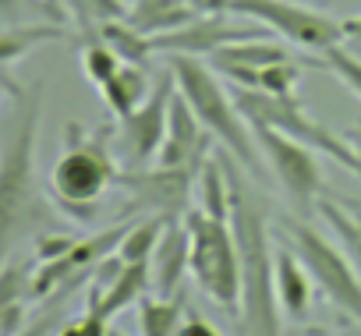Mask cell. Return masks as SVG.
<instances>
[{"mask_svg": "<svg viewBox=\"0 0 361 336\" xmlns=\"http://www.w3.org/2000/svg\"><path fill=\"white\" fill-rule=\"evenodd\" d=\"M18 89H22V85H18V82H11V78L4 75V68H0V92H11V96H15Z\"/></svg>", "mask_w": 361, "mask_h": 336, "instance_id": "37", "label": "cell"}, {"mask_svg": "<svg viewBox=\"0 0 361 336\" xmlns=\"http://www.w3.org/2000/svg\"><path fill=\"white\" fill-rule=\"evenodd\" d=\"M188 269H192V230H188L185 216H170L156 241V251L149 259L152 294H177Z\"/></svg>", "mask_w": 361, "mask_h": 336, "instance_id": "13", "label": "cell"}, {"mask_svg": "<svg viewBox=\"0 0 361 336\" xmlns=\"http://www.w3.org/2000/svg\"><path fill=\"white\" fill-rule=\"evenodd\" d=\"M213 131L195 117L192 103L185 99V92H173L170 99V120H166V138L156 152V166H170V170H192L199 174L202 163L209 159V149H213Z\"/></svg>", "mask_w": 361, "mask_h": 336, "instance_id": "10", "label": "cell"}, {"mask_svg": "<svg viewBox=\"0 0 361 336\" xmlns=\"http://www.w3.org/2000/svg\"><path fill=\"white\" fill-rule=\"evenodd\" d=\"M106 336H128V332H121V329H114V325H110V332H106Z\"/></svg>", "mask_w": 361, "mask_h": 336, "instance_id": "39", "label": "cell"}, {"mask_svg": "<svg viewBox=\"0 0 361 336\" xmlns=\"http://www.w3.org/2000/svg\"><path fill=\"white\" fill-rule=\"evenodd\" d=\"M252 36H269V29H238L224 15H199L188 25H180L163 36H149L152 54H188V57H213L220 46L252 39Z\"/></svg>", "mask_w": 361, "mask_h": 336, "instance_id": "12", "label": "cell"}, {"mask_svg": "<svg viewBox=\"0 0 361 336\" xmlns=\"http://www.w3.org/2000/svg\"><path fill=\"white\" fill-rule=\"evenodd\" d=\"M287 61V50L280 43H269V36H252V39H238V43H227L213 54V68H269V64H280Z\"/></svg>", "mask_w": 361, "mask_h": 336, "instance_id": "20", "label": "cell"}, {"mask_svg": "<svg viewBox=\"0 0 361 336\" xmlns=\"http://www.w3.org/2000/svg\"><path fill=\"white\" fill-rule=\"evenodd\" d=\"M315 213L336 234V244L343 248V255L350 259V266L361 276V206L340 202V199H329V195H319L315 199Z\"/></svg>", "mask_w": 361, "mask_h": 336, "instance_id": "16", "label": "cell"}, {"mask_svg": "<svg viewBox=\"0 0 361 336\" xmlns=\"http://www.w3.org/2000/svg\"><path fill=\"white\" fill-rule=\"evenodd\" d=\"M199 174L192 170H170V166H156V170H121L117 185L131 192L128 209H149L159 216H185L192 209V181Z\"/></svg>", "mask_w": 361, "mask_h": 336, "instance_id": "11", "label": "cell"}, {"mask_svg": "<svg viewBox=\"0 0 361 336\" xmlns=\"http://www.w3.org/2000/svg\"><path fill=\"white\" fill-rule=\"evenodd\" d=\"M298 82H301V64H294L290 57L259 71V89L269 92V96H294Z\"/></svg>", "mask_w": 361, "mask_h": 336, "instance_id": "26", "label": "cell"}, {"mask_svg": "<svg viewBox=\"0 0 361 336\" xmlns=\"http://www.w3.org/2000/svg\"><path fill=\"white\" fill-rule=\"evenodd\" d=\"M298 336H326L322 329H308V332H298Z\"/></svg>", "mask_w": 361, "mask_h": 336, "instance_id": "38", "label": "cell"}, {"mask_svg": "<svg viewBox=\"0 0 361 336\" xmlns=\"http://www.w3.org/2000/svg\"><path fill=\"white\" fill-rule=\"evenodd\" d=\"M166 220H170V216H159V213H152V216H145V220H135L131 230L124 234L117 255H121L124 262H149L152 251H156V241H159V234H163V227H166Z\"/></svg>", "mask_w": 361, "mask_h": 336, "instance_id": "23", "label": "cell"}, {"mask_svg": "<svg viewBox=\"0 0 361 336\" xmlns=\"http://www.w3.org/2000/svg\"><path fill=\"white\" fill-rule=\"evenodd\" d=\"M188 311L185 294H163V297H138V332L142 336H177V325Z\"/></svg>", "mask_w": 361, "mask_h": 336, "instance_id": "18", "label": "cell"}, {"mask_svg": "<svg viewBox=\"0 0 361 336\" xmlns=\"http://www.w3.org/2000/svg\"><path fill=\"white\" fill-rule=\"evenodd\" d=\"M220 163L231 185V230L241 266V315H238L241 336H283L269 216L245 178V166L234 156H220Z\"/></svg>", "mask_w": 361, "mask_h": 336, "instance_id": "1", "label": "cell"}, {"mask_svg": "<svg viewBox=\"0 0 361 336\" xmlns=\"http://www.w3.org/2000/svg\"><path fill=\"white\" fill-rule=\"evenodd\" d=\"M343 142H347V145H350V152L361 159V120H357V124H354V127L343 135Z\"/></svg>", "mask_w": 361, "mask_h": 336, "instance_id": "35", "label": "cell"}, {"mask_svg": "<svg viewBox=\"0 0 361 336\" xmlns=\"http://www.w3.org/2000/svg\"><path fill=\"white\" fill-rule=\"evenodd\" d=\"M166 64L177 78V89L185 92L195 117L213 131V138L224 145V152H231L245 170L262 178V152L252 135V124L241 117L231 89L216 78V71L209 64H202V57H188V54H166Z\"/></svg>", "mask_w": 361, "mask_h": 336, "instance_id": "4", "label": "cell"}, {"mask_svg": "<svg viewBox=\"0 0 361 336\" xmlns=\"http://www.w3.org/2000/svg\"><path fill=\"white\" fill-rule=\"evenodd\" d=\"M43 117V85L15 92V124L0 145V266L11 251L50 223V206L36 181V138Z\"/></svg>", "mask_w": 361, "mask_h": 336, "instance_id": "2", "label": "cell"}, {"mask_svg": "<svg viewBox=\"0 0 361 336\" xmlns=\"http://www.w3.org/2000/svg\"><path fill=\"white\" fill-rule=\"evenodd\" d=\"M39 4H43V8H54V0H39ZM54 11H57V8H54Z\"/></svg>", "mask_w": 361, "mask_h": 336, "instance_id": "40", "label": "cell"}, {"mask_svg": "<svg viewBox=\"0 0 361 336\" xmlns=\"http://www.w3.org/2000/svg\"><path fill=\"white\" fill-rule=\"evenodd\" d=\"M96 36L124 61V64H149V57H152V43H149V36H142L128 18H114V22H106V25H99L96 29Z\"/></svg>", "mask_w": 361, "mask_h": 336, "instance_id": "22", "label": "cell"}, {"mask_svg": "<svg viewBox=\"0 0 361 336\" xmlns=\"http://www.w3.org/2000/svg\"><path fill=\"white\" fill-rule=\"evenodd\" d=\"M177 336H220L216 329H213V322L206 318V315H199V311H185V318H180V325H177Z\"/></svg>", "mask_w": 361, "mask_h": 336, "instance_id": "30", "label": "cell"}, {"mask_svg": "<svg viewBox=\"0 0 361 336\" xmlns=\"http://www.w3.org/2000/svg\"><path fill=\"white\" fill-rule=\"evenodd\" d=\"M128 4H131V0H128Z\"/></svg>", "mask_w": 361, "mask_h": 336, "instance_id": "42", "label": "cell"}, {"mask_svg": "<svg viewBox=\"0 0 361 336\" xmlns=\"http://www.w3.org/2000/svg\"><path fill=\"white\" fill-rule=\"evenodd\" d=\"M25 329V301H15L0 311V336H15Z\"/></svg>", "mask_w": 361, "mask_h": 336, "instance_id": "31", "label": "cell"}, {"mask_svg": "<svg viewBox=\"0 0 361 336\" xmlns=\"http://www.w3.org/2000/svg\"><path fill=\"white\" fill-rule=\"evenodd\" d=\"M322 64H326L354 96H361V57H354L350 50H343V46L336 43V46H329V50L322 54Z\"/></svg>", "mask_w": 361, "mask_h": 336, "instance_id": "28", "label": "cell"}, {"mask_svg": "<svg viewBox=\"0 0 361 336\" xmlns=\"http://www.w3.org/2000/svg\"><path fill=\"white\" fill-rule=\"evenodd\" d=\"M231 11L245 15L252 22H262L269 32L283 36L287 43H294L301 50L326 54L329 46H336L343 39V29L336 18L301 4V0H234Z\"/></svg>", "mask_w": 361, "mask_h": 336, "instance_id": "7", "label": "cell"}, {"mask_svg": "<svg viewBox=\"0 0 361 336\" xmlns=\"http://www.w3.org/2000/svg\"><path fill=\"white\" fill-rule=\"evenodd\" d=\"M195 185H199V209L216 220H231V185H227V170H224L220 156L209 152Z\"/></svg>", "mask_w": 361, "mask_h": 336, "instance_id": "21", "label": "cell"}, {"mask_svg": "<svg viewBox=\"0 0 361 336\" xmlns=\"http://www.w3.org/2000/svg\"><path fill=\"white\" fill-rule=\"evenodd\" d=\"M121 64H124V61H121V57H117V54H114L99 36L82 50V75H85L96 89H99V85H106V82L117 75V68H121Z\"/></svg>", "mask_w": 361, "mask_h": 336, "instance_id": "25", "label": "cell"}, {"mask_svg": "<svg viewBox=\"0 0 361 336\" xmlns=\"http://www.w3.org/2000/svg\"><path fill=\"white\" fill-rule=\"evenodd\" d=\"M110 138H114L110 124L96 131H85L78 120L64 124V152L50 170L47 192L54 206L75 223H92L99 216L103 195L121 178L110 156Z\"/></svg>", "mask_w": 361, "mask_h": 336, "instance_id": "3", "label": "cell"}, {"mask_svg": "<svg viewBox=\"0 0 361 336\" xmlns=\"http://www.w3.org/2000/svg\"><path fill=\"white\" fill-rule=\"evenodd\" d=\"M145 68H149V64H121L117 75H114L106 85H99V96H103L106 110H110L117 120H124L135 106L145 103V96H149V89H152Z\"/></svg>", "mask_w": 361, "mask_h": 336, "instance_id": "17", "label": "cell"}, {"mask_svg": "<svg viewBox=\"0 0 361 336\" xmlns=\"http://www.w3.org/2000/svg\"><path fill=\"white\" fill-rule=\"evenodd\" d=\"M252 135L259 142L262 159L276 174L283 195L294 202V209H315V199L322 192V170H319L315 149L305 145L301 138L276 131V127H266V124H252Z\"/></svg>", "mask_w": 361, "mask_h": 336, "instance_id": "8", "label": "cell"}, {"mask_svg": "<svg viewBox=\"0 0 361 336\" xmlns=\"http://www.w3.org/2000/svg\"><path fill=\"white\" fill-rule=\"evenodd\" d=\"M75 244H78V237H71V234H39L32 251H36V262H54V259L71 255Z\"/></svg>", "mask_w": 361, "mask_h": 336, "instance_id": "29", "label": "cell"}, {"mask_svg": "<svg viewBox=\"0 0 361 336\" xmlns=\"http://www.w3.org/2000/svg\"><path fill=\"white\" fill-rule=\"evenodd\" d=\"M273 262H276V297L280 308L290 322H305L308 308H312V276L305 269V262L298 259V251L290 244H276L273 248Z\"/></svg>", "mask_w": 361, "mask_h": 336, "instance_id": "14", "label": "cell"}, {"mask_svg": "<svg viewBox=\"0 0 361 336\" xmlns=\"http://www.w3.org/2000/svg\"><path fill=\"white\" fill-rule=\"evenodd\" d=\"M54 322H57V315H43V318L29 322L22 332H15V336H50L54 332Z\"/></svg>", "mask_w": 361, "mask_h": 336, "instance_id": "33", "label": "cell"}, {"mask_svg": "<svg viewBox=\"0 0 361 336\" xmlns=\"http://www.w3.org/2000/svg\"><path fill=\"white\" fill-rule=\"evenodd\" d=\"M71 11L82 25H106L114 18H128V0H71Z\"/></svg>", "mask_w": 361, "mask_h": 336, "instance_id": "27", "label": "cell"}, {"mask_svg": "<svg viewBox=\"0 0 361 336\" xmlns=\"http://www.w3.org/2000/svg\"><path fill=\"white\" fill-rule=\"evenodd\" d=\"M177 92V78L166 64V71L156 75L149 96L142 106H135L121 124H117V138H121V152L131 159V166H142L149 159H156L163 138H166V120H170V99Z\"/></svg>", "mask_w": 361, "mask_h": 336, "instance_id": "9", "label": "cell"}, {"mask_svg": "<svg viewBox=\"0 0 361 336\" xmlns=\"http://www.w3.org/2000/svg\"><path fill=\"white\" fill-rule=\"evenodd\" d=\"M185 223L192 230V280L195 287L224 308L234 322L241 315V266H238V244L231 220H216L192 206L185 213Z\"/></svg>", "mask_w": 361, "mask_h": 336, "instance_id": "5", "label": "cell"}, {"mask_svg": "<svg viewBox=\"0 0 361 336\" xmlns=\"http://www.w3.org/2000/svg\"><path fill=\"white\" fill-rule=\"evenodd\" d=\"M18 11H22V0H0V18H8V22H11Z\"/></svg>", "mask_w": 361, "mask_h": 336, "instance_id": "36", "label": "cell"}, {"mask_svg": "<svg viewBox=\"0 0 361 336\" xmlns=\"http://www.w3.org/2000/svg\"><path fill=\"white\" fill-rule=\"evenodd\" d=\"M32 262H4L0 266V311L15 301H32Z\"/></svg>", "mask_w": 361, "mask_h": 336, "instance_id": "24", "label": "cell"}, {"mask_svg": "<svg viewBox=\"0 0 361 336\" xmlns=\"http://www.w3.org/2000/svg\"><path fill=\"white\" fill-rule=\"evenodd\" d=\"M290 336H298V332H290Z\"/></svg>", "mask_w": 361, "mask_h": 336, "instance_id": "41", "label": "cell"}, {"mask_svg": "<svg viewBox=\"0 0 361 336\" xmlns=\"http://www.w3.org/2000/svg\"><path fill=\"white\" fill-rule=\"evenodd\" d=\"M68 29L61 22H43V25H11V29H0V68H11L18 64L25 54H32L43 43L64 39Z\"/></svg>", "mask_w": 361, "mask_h": 336, "instance_id": "19", "label": "cell"}, {"mask_svg": "<svg viewBox=\"0 0 361 336\" xmlns=\"http://www.w3.org/2000/svg\"><path fill=\"white\" fill-rule=\"evenodd\" d=\"M276 230L298 251V259L305 262L312 283L326 294V301L340 315L361 322V276L350 266V259L343 255V248H336L329 237H322L315 227H308L305 220H294V216H280Z\"/></svg>", "mask_w": 361, "mask_h": 336, "instance_id": "6", "label": "cell"}, {"mask_svg": "<svg viewBox=\"0 0 361 336\" xmlns=\"http://www.w3.org/2000/svg\"><path fill=\"white\" fill-rule=\"evenodd\" d=\"M340 29H343V39H354V43H361V15H354V18H343V22H340Z\"/></svg>", "mask_w": 361, "mask_h": 336, "instance_id": "34", "label": "cell"}, {"mask_svg": "<svg viewBox=\"0 0 361 336\" xmlns=\"http://www.w3.org/2000/svg\"><path fill=\"white\" fill-rule=\"evenodd\" d=\"M152 290V280H149V262H124V269L114 276V283L106 290L92 287L89 283V294H85V308L89 311H99L106 318H114L117 311H124L128 304H138V297H145Z\"/></svg>", "mask_w": 361, "mask_h": 336, "instance_id": "15", "label": "cell"}, {"mask_svg": "<svg viewBox=\"0 0 361 336\" xmlns=\"http://www.w3.org/2000/svg\"><path fill=\"white\" fill-rule=\"evenodd\" d=\"M199 15H227L234 0H188Z\"/></svg>", "mask_w": 361, "mask_h": 336, "instance_id": "32", "label": "cell"}]
</instances>
